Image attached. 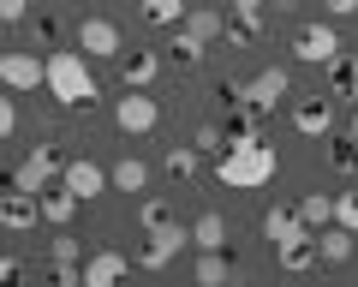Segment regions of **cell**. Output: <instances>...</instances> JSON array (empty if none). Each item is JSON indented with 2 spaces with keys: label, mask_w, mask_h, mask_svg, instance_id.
I'll return each instance as SVG.
<instances>
[{
  "label": "cell",
  "mask_w": 358,
  "mask_h": 287,
  "mask_svg": "<svg viewBox=\"0 0 358 287\" xmlns=\"http://www.w3.org/2000/svg\"><path fill=\"white\" fill-rule=\"evenodd\" d=\"M18 132V108H13V96H0V144Z\"/></svg>",
  "instance_id": "35"
},
{
  "label": "cell",
  "mask_w": 358,
  "mask_h": 287,
  "mask_svg": "<svg viewBox=\"0 0 358 287\" xmlns=\"http://www.w3.org/2000/svg\"><path fill=\"white\" fill-rule=\"evenodd\" d=\"M60 174H66V156L54 150V144H36V150H30V156L18 162V174H13V192H30V197H42L54 180H60Z\"/></svg>",
  "instance_id": "3"
},
{
  "label": "cell",
  "mask_w": 358,
  "mask_h": 287,
  "mask_svg": "<svg viewBox=\"0 0 358 287\" xmlns=\"http://www.w3.org/2000/svg\"><path fill=\"white\" fill-rule=\"evenodd\" d=\"M334 227L358 234V192H341V197H334Z\"/></svg>",
  "instance_id": "32"
},
{
  "label": "cell",
  "mask_w": 358,
  "mask_h": 287,
  "mask_svg": "<svg viewBox=\"0 0 358 287\" xmlns=\"http://www.w3.org/2000/svg\"><path fill=\"white\" fill-rule=\"evenodd\" d=\"M179 246H192V227H162V234H143L138 270H167V263L179 258Z\"/></svg>",
  "instance_id": "10"
},
{
  "label": "cell",
  "mask_w": 358,
  "mask_h": 287,
  "mask_svg": "<svg viewBox=\"0 0 358 287\" xmlns=\"http://www.w3.org/2000/svg\"><path fill=\"white\" fill-rule=\"evenodd\" d=\"M197 287H227V251H197Z\"/></svg>",
  "instance_id": "28"
},
{
  "label": "cell",
  "mask_w": 358,
  "mask_h": 287,
  "mask_svg": "<svg viewBox=\"0 0 358 287\" xmlns=\"http://www.w3.org/2000/svg\"><path fill=\"white\" fill-rule=\"evenodd\" d=\"M36 216H42L48 227H72V216H78V197L66 192V186H48V192L36 197Z\"/></svg>",
  "instance_id": "16"
},
{
  "label": "cell",
  "mask_w": 358,
  "mask_h": 287,
  "mask_svg": "<svg viewBox=\"0 0 358 287\" xmlns=\"http://www.w3.org/2000/svg\"><path fill=\"white\" fill-rule=\"evenodd\" d=\"M329 168L334 174H358V144L352 138H334L329 144Z\"/></svg>",
  "instance_id": "29"
},
{
  "label": "cell",
  "mask_w": 358,
  "mask_h": 287,
  "mask_svg": "<svg viewBox=\"0 0 358 287\" xmlns=\"http://www.w3.org/2000/svg\"><path fill=\"white\" fill-rule=\"evenodd\" d=\"M155 120H162V102H155L150 90H126L114 102V126L126 132V138H143V132H155Z\"/></svg>",
  "instance_id": "6"
},
{
  "label": "cell",
  "mask_w": 358,
  "mask_h": 287,
  "mask_svg": "<svg viewBox=\"0 0 358 287\" xmlns=\"http://www.w3.org/2000/svg\"><path fill=\"white\" fill-rule=\"evenodd\" d=\"M138 227H143V234L179 227V222H173V204H167V197H143V204H138Z\"/></svg>",
  "instance_id": "25"
},
{
  "label": "cell",
  "mask_w": 358,
  "mask_h": 287,
  "mask_svg": "<svg viewBox=\"0 0 358 287\" xmlns=\"http://www.w3.org/2000/svg\"><path fill=\"white\" fill-rule=\"evenodd\" d=\"M0 84H6L13 96L36 90V84H42V54H30V48H6V54H0Z\"/></svg>",
  "instance_id": "9"
},
{
  "label": "cell",
  "mask_w": 358,
  "mask_h": 287,
  "mask_svg": "<svg viewBox=\"0 0 358 287\" xmlns=\"http://www.w3.org/2000/svg\"><path fill=\"white\" fill-rule=\"evenodd\" d=\"M179 30H192L197 42H215L221 30H227V18H221V13H209V6H192V13L179 18Z\"/></svg>",
  "instance_id": "24"
},
{
  "label": "cell",
  "mask_w": 358,
  "mask_h": 287,
  "mask_svg": "<svg viewBox=\"0 0 358 287\" xmlns=\"http://www.w3.org/2000/svg\"><path fill=\"white\" fill-rule=\"evenodd\" d=\"M42 216H36V197L30 192H0V234H30Z\"/></svg>",
  "instance_id": "12"
},
{
  "label": "cell",
  "mask_w": 358,
  "mask_h": 287,
  "mask_svg": "<svg viewBox=\"0 0 358 287\" xmlns=\"http://www.w3.org/2000/svg\"><path fill=\"white\" fill-rule=\"evenodd\" d=\"M120 78H126V90H150V84L162 78V54L155 48H131L126 60H120Z\"/></svg>",
  "instance_id": "13"
},
{
  "label": "cell",
  "mask_w": 358,
  "mask_h": 287,
  "mask_svg": "<svg viewBox=\"0 0 358 287\" xmlns=\"http://www.w3.org/2000/svg\"><path fill=\"white\" fill-rule=\"evenodd\" d=\"M60 186L78 197V204H90V197H102L114 180H108V168H102V162H90V156H72V162H66V174H60Z\"/></svg>",
  "instance_id": "8"
},
{
  "label": "cell",
  "mask_w": 358,
  "mask_h": 287,
  "mask_svg": "<svg viewBox=\"0 0 358 287\" xmlns=\"http://www.w3.org/2000/svg\"><path fill=\"white\" fill-rule=\"evenodd\" d=\"M263 234H268V246H287V239H299V234H305V222H299V209L275 204V209L263 216Z\"/></svg>",
  "instance_id": "17"
},
{
  "label": "cell",
  "mask_w": 358,
  "mask_h": 287,
  "mask_svg": "<svg viewBox=\"0 0 358 287\" xmlns=\"http://www.w3.org/2000/svg\"><path fill=\"white\" fill-rule=\"evenodd\" d=\"M18 281H24V263H18V258H0V287H18Z\"/></svg>",
  "instance_id": "36"
},
{
  "label": "cell",
  "mask_w": 358,
  "mask_h": 287,
  "mask_svg": "<svg viewBox=\"0 0 358 287\" xmlns=\"http://www.w3.org/2000/svg\"><path fill=\"white\" fill-rule=\"evenodd\" d=\"M275 263H281L287 275H310L317 270V234H299V239H287V246H275Z\"/></svg>",
  "instance_id": "14"
},
{
  "label": "cell",
  "mask_w": 358,
  "mask_h": 287,
  "mask_svg": "<svg viewBox=\"0 0 358 287\" xmlns=\"http://www.w3.org/2000/svg\"><path fill=\"white\" fill-rule=\"evenodd\" d=\"M215 180L227 186V192H257V186H268L275 180V144H263V138L227 144L215 156Z\"/></svg>",
  "instance_id": "1"
},
{
  "label": "cell",
  "mask_w": 358,
  "mask_h": 287,
  "mask_svg": "<svg viewBox=\"0 0 358 287\" xmlns=\"http://www.w3.org/2000/svg\"><path fill=\"white\" fill-rule=\"evenodd\" d=\"M120 24L114 18H78V54L84 60H120Z\"/></svg>",
  "instance_id": "7"
},
{
  "label": "cell",
  "mask_w": 358,
  "mask_h": 287,
  "mask_svg": "<svg viewBox=\"0 0 358 287\" xmlns=\"http://www.w3.org/2000/svg\"><path fill=\"white\" fill-rule=\"evenodd\" d=\"M346 138H352V144H358V108H352V126H346Z\"/></svg>",
  "instance_id": "39"
},
{
  "label": "cell",
  "mask_w": 358,
  "mask_h": 287,
  "mask_svg": "<svg viewBox=\"0 0 358 287\" xmlns=\"http://www.w3.org/2000/svg\"><path fill=\"white\" fill-rule=\"evenodd\" d=\"M126 251H90L84 258V287H126Z\"/></svg>",
  "instance_id": "11"
},
{
  "label": "cell",
  "mask_w": 358,
  "mask_h": 287,
  "mask_svg": "<svg viewBox=\"0 0 358 287\" xmlns=\"http://www.w3.org/2000/svg\"><path fill=\"white\" fill-rule=\"evenodd\" d=\"M30 18V0H0V24H24Z\"/></svg>",
  "instance_id": "34"
},
{
  "label": "cell",
  "mask_w": 358,
  "mask_h": 287,
  "mask_svg": "<svg viewBox=\"0 0 358 287\" xmlns=\"http://www.w3.org/2000/svg\"><path fill=\"white\" fill-rule=\"evenodd\" d=\"M329 96H341V102H358V60H352V54H341V60L329 66Z\"/></svg>",
  "instance_id": "21"
},
{
  "label": "cell",
  "mask_w": 358,
  "mask_h": 287,
  "mask_svg": "<svg viewBox=\"0 0 358 287\" xmlns=\"http://www.w3.org/2000/svg\"><path fill=\"white\" fill-rule=\"evenodd\" d=\"M352 239L358 234H346V227H322V234H317V263H346V258H352Z\"/></svg>",
  "instance_id": "18"
},
{
  "label": "cell",
  "mask_w": 358,
  "mask_h": 287,
  "mask_svg": "<svg viewBox=\"0 0 358 287\" xmlns=\"http://www.w3.org/2000/svg\"><path fill=\"white\" fill-rule=\"evenodd\" d=\"M192 150H197V156H221V150H227V132H221V126H197Z\"/></svg>",
  "instance_id": "31"
},
{
  "label": "cell",
  "mask_w": 358,
  "mask_h": 287,
  "mask_svg": "<svg viewBox=\"0 0 358 287\" xmlns=\"http://www.w3.org/2000/svg\"><path fill=\"white\" fill-rule=\"evenodd\" d=\"M48 263H84V246L60 227V234H54V246H48Z\"/></svg>",
  "instance_id": "30"
},
{
  "label": "cell",
  "mask_w": 358,
  "mask_h": 287,
  "mask_svg": "<svg viewBox=\"0 0 358 287\" xmlns=\"http://www.w3.org/2000/svg\"><path fill=\"white\" fill-rule=\"evenodd\" d=\"M138 6H143V18H150V24H162V30H173L179 18L192 13L185 0H138Z\"/></svg>",
  "instance_id": "27"
},
{
  "label": "cell",
  "mask_w": 358,
  "mask_h": 287,
  "mask_svg": "<svg viewBox=\"0 0 358 287\" xmlns=\"http://www.w3.org/2000/svg\"><path fill=\"white\" fill-rule=\"evenodd\" d=\"M42 90H54L60 108H96V96H102L78 48H54L48 60H42Z\"/></svg>",
  "instance_id": "2"
},
{
  "label": "cell",
  "mask_w": 358,
  "mask_h": 287,
  "mask_svg": "<svg viewBox=\"0 0 358 287\" xmlns=\"http://www.w3.org/2000/svg\"><path fill=\"white\" fill-rule=\"evenodd\" d=\"M48 281L54 287H84V263H48Z\"/></svg>",
  "instance_id": "33"
},
{
  "label": "cell",
  "mask_w": 358,
  "mask_h": 287,
  "mask_svg": "<svg viewBox=\"0 0 358 287\" xmlns=\"http://www.w3.org/2000/svg\"><path fill=\"white\" fill-rule=\"evenodd\" d=\"M108 180H114L120 192H143V186H150V162H138V156H120L114 168H108Z\"/></svg>",
  "instance_id": "23"
},
{
  "label": "cell",
  "mask_w": 358,
  "mask_h": 287,
  "mask_svg": "<svg viewBox=\"0 0 358 287\" xmlns=\"http://www.w3.org/2000/svg\"><path fill=\"white\" fill-rule=\"evenodd\" d=\"M293 60H299V66H334V60H341V30H334L329 18H317V24H299V36H293Z\"/></svg>",
  "instance_id": "4"
},
{
  "label": "cell",
  "mask_w": 358,
  "mask_h": 287,
  "mask_svg": "<svg viewBox=\"0 0 358 287\" xmlns=\"http://www.w3.org/2000/svg\"><path fill=\"white\" fill-rule=\"evenodd\" d=\"M322 13H329V18H346V13H358V0H322Z\"/></svg>",
  "instance_id": "38"
},
{
  "label": "cell",
  "mask_w": 358,
  "mask_h": 287,
  "mask_svg": "<svg viewBox=\"0 0 358 287\" xmlns=\"http://www.w3.org/2000/svg\"><path fill=\"white\" fill-rule=\"evenodd\" d=\"M233 18H263V0H227Z\"/></svg>",
  "instance_id": "37"
},
{
  "label": "cell",
  "mask_w": 358,
  "mask_h": 287,
  "mask_svg": "<svg viewBox=\"0 0 358 287\" xmlns=\"http://www.w3.org/2000/svg\"><path fill=\"white\" fill-rule=\"evenodd\" d=\"M293 126L305 132V138H322V144H329V132H334V102H317V96L299 102V108H293Z\"/></svg>",
  "instance_id": "15"
},
{
  "label": "cell",
  "mask_w": 358,
  "mask_h": 287,
  "mask_svg": "<svg viewBox=\"0 0 358 287\" xmlns=\"http://www.w3.org/2000/svg\"><path fill=\"white\" fill-rule=\"evenodd\" d=\"M239 96L257 108V114H275V108L293 96V72H287V66H263L251 84H239Z\"/></svg>",
  "instance_id": "5"
},
{
  "label": "cell",
  "mask_w": 358,
  "mask_h": 287,
  "mask_svg": "<svg viewBox=\"0 0 358 287\" xmlns=\"http://www.w3.org/2000/svg\"><path fill=\"white\" fill-rule=\"evenodd\" d=\"M192 246H197V251H227V222H221L215 209L192 222Z\"/></svg>",
  "instance_id": "20"
},
{
  "label": "cell",
  "mask_w": 358,
  "mask_h": 287,
  "mask_svg": "<svg viewBox=\"0 0 358 287\" xmlns=\"http://www.w3.org/2000/svg\"><path fill=\"white\" fill-rule=\"evenodd\" d=\"M203 54H209V42H197L192 30H179V24H173V36H167V60H173V66H197Z\"/></svg>",
  "instance_id": "22"
},
{
  "label": "cell",
  "mask_w": 358,
  "mask_h": 287,
  "mask_svg": "<svg viewBox=\"0 0 358 287\" xmlns=\"http://www.w3.org/2000/svg\"><path fill=\"white\" fill-rule=\"evenodd\" d=\"M299 222H305V234H322V227L334 222V197H329V192L299 197Z\"/></svg>",
  "instance_id": "19"
},
{
  "label": "cell",
  "mask_w": 358,
  "mask_h": 287,
  "mask_svg": "<svg viewBox=\"0 0 358 287\" xmlns=\"http://www.w3.org/2000/svg\"><path fill=\"white\" fill-rule=\"evenodd\" d=\"M162 168L173 174V180H197V168H203V156H197L192 144H173V150L162 156Z\"/></svg>",
  "instance_id": "26"
}]
</instances>
